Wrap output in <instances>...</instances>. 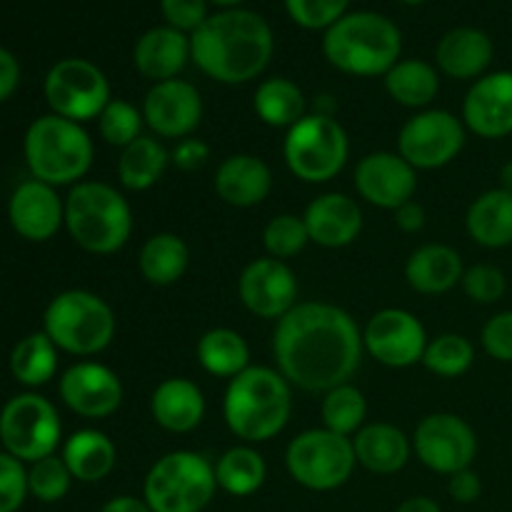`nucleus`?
Here are the masks:
<instances>
[{
    "mask_svg": "<svg viewBox=\"0 0 512 512\" xmlns=\"http://www.w3.org/2000/svg\"><path fill=\"white\" fill-rule=\"evenodd\" d=\"M363 350V333L353 315L330 303H298L273 333L280 375L308 393H328L348 383Z\"/></svg>",
    "mask_w": 512,
    "mask_h": 512,
    "instance_id": "1",
    "label": "nucleus"
},
{
    "mask_svg": "<svg viewBox=\"0 0 512 512\" xmlns=\"http://www.w3.org/2000/svg\"><path fill=\"white\" fill-rule=\"evenodd\" d=\"M275 38L263 15L245 8L220 10L190 35V60L208 78L243 85L258 78L273 58Z\"/></svg>",
    "mask_w": 512,
    "mask_h": 512,
    "instance_id": "2",
    "label": "nucleus"
},
{
    "mask_svg": "<svg viewBox=\"0 0 512 512\" xmlns=\"http://www.w3.org/2000/svg\"><path fill=\"white\" fill-rule=\"evenodd\" d=\"M293 413V390L280 370L250 365L225 388L223 418L245 445L268 443L283 433Z\"/></svg>",
    "mask_w": 512,
    "mask_h": 512,
    "instance_id": "3",
    "label": "nucleus"
},
{
    "mask_svg": "<svg viewBox=\"0 0 512 512\" xmlns=\"http://www.w3.org/2000/svg\"><path fill=\"white\" fill-rule=\"evenodd\" d=\"M323 53L345 75H385L403 53V33L390 18L370 10L345 13L323 35Z\"/></svg>",
    "mask_w": 512,
    "mask_h": 512,
    "instance_id": "4",
    "label": "nucleus"
},
{
    "mask_svg": "<svg viewBox=\"0 0 512 512\" xmlns=\"http://www.w3.org/2000/svg\"><path fill=\"white\" fill-rule=\"evenodd\" d=\"M65 228L85 253L113 255L130 240L133 210L113 185L80 180L65 198Z\"/></svg>",
    "mask_w": 512,
    "mask_h": 512,
    "instance_id": "5",
    "label": "nucleus"
},
{
    "mask_svg": "<svg viewBox=\"0 0 512 512\" xmlns=\"http://www.w3.org/2000/svg\"><path fill=\"white\" fill-rule=\"evenodd\" d=\"M23 150L33 178L53 188L78 185L88 175L95 155L88 130L55 113L30 123Z\"/></svg>",
    "mask_w": 512,
    "mask_h": 512,
    "instance_id": "6",
    "label": "nucleus"
},
{
    "mask_svg": "<svg viewBox=\"0 0 512 512\" xmlns=\"http://www.w3.org/2000/svg\"><path fill=\"white\" fill-rule=\"evenodd\" d=\"M43 333L63 353L98 355L115 338L113 308L90 290H65L45 308Z\"/></svg>",
    "mask_w": 512,
    "mask_h": 512,
    "instance_id": "7",
    "label": "nucleus"
},
{
    "mask_svg": "<svg viewBox=\"0 0 512 512\" xmlns=\"http://www.w3.org/2000/svg\"><path fill=\"white\" fill-rule=\"evenodd\" d=\"M215 490V465L193 450H173L148 470L143 500L153 512H203Z\"/></svg>",
    "mask_w": 512,
    "mask_h": 512,
    "instance_id": "8",
    "label": "nucleus"
},
{
    "mask_svg": "<svg viewBox=\"0 0 512 512\" xmlns=\"http://www.w3.org/2000/svg\"><path fill=\"white\" fill-rule=\"evenodd\" d=\"M348 155V133L333 115L308 113L285 133V165L303 183L318 185L333 180L345 168Z\"/></svg>",
    "mask_w": 512,
    "mask_h": 512,
    "instance_id": "9",
    "label": "nucleus"
},
{
    "mask_svg": "<svg viewBox=\"0 0 512 512\" xmlns=\"http://www.w3.org/2000/svg\"><path fill=\"white\" fill-rule=\"evenodd\" d=\"M355 458L353 438L333 433L328 428H313L290 440L285 450V468L290 478L315 493L343 488L353 475Z\"/></svg>",
    "mask_w": 512,
    "mask_h": 512,
    "instance_id": "10",
    "label": "nucleus"
},
{
    "mask_svg": "<svg viewBox=\"0 0 512 512\" xmlns=\"http://www.w3.org/2000/svg\"><path fill=\"white\" fill-rule=\"evenodd\" d=\"M60 418L48 398L38 393L15 395L0 410V443L5 453L23 463L55 455L60 443Z\"/></svg>",
    "mask_w": 512,
    "mask_h": 512,
    "instance_id": "11",
    "label": "nucleus"
},
{
    "mask_svg": "<svg viewBox=\"0 0 512 512\" xmlns=\"http://www.w3.org/2000/svg\"><path fill=\"white\" fill-rule=\"evenodd\" d=\"M45 100L60 118L88 123L110 103V83L103 70L85 58H63L45 75Z\"/></svg>",
    "mask_w": 512,
    "mask_h": 512,
    "instance_id": "12",
    "label": "nucleus"
},
{
    "mask_svg": "<svg viewBox=\"0 0 512 512\" xmlns=\"http://www.w3.org/2000/svg\"><path fill=\"white\" fill-rule=\"evenodd\" d=\"M463 148L465 123L450 110H420L398 135V153L415 170L445 168Z\"/></svg>",
    "mask_w": 512,
    "mask_h": 512,
    "instance_id": "13",
    "label": "nucleus"
},
{
    "mask_svg": "<svg viewBox=\"0 0 512 512\" xmlns=\"http://www.w3.org/2000/svg\"><path fill=\"white\" fill-rule=\"evenodd\" d=\"M413 450L420 463L440 475L468 470L478 455L475 430L453 413L425 415L413 435Z\"/></svg>",
    "mask_w": 512,
    "mask_h": 512,
    "instance_id": "14",
    "label": "nucleus"
},
{
    "mask_svg": "<svg viewBox=\"0 0 512 512\" xmlns=\"http://www.w3.org/2000/svg\"><path fill=\"white\" fill-rule=\"evenodd\" d=\"M363 348L385 368H410L423 363L428 333L408 310L385 308L378 310L365 325Z\"/></svg>",
    "mask_w": 512,
    "mask_h": 512,
    "instance_id": "15",
    "label": "nucleus"
},
{
    "mask_svg": "<svg viewBox=\"0 0 512 512\" xmlns=\"http://www.w3.org/2000/svg\"><path fill=\"white\" fill-rule=\"evenodd\" d=\"M238 295L245 310L265 320H280L298 305V280L278 258H258L243 268Z\"/></svg>",
    "mask_w": 512,
    "mask_h": 512,
    "instance_id": "16",
    "label": "nucleus"
},
{
    "mask_svg": "<svg viewBox=\"0 0 512 512\" xmlns=\"http://www.w3.org/2000/svg\"><path fill=\"white\" fill-rule=\"evenodd\" d=\"M355 190L365 203L383 210H398L418 190V170L400 153H368L355 168Z\"/></svg>",
    "mask_w": 512,
    "mask_h": 512,
    "instance_id": "17",
    "label": "nucleus"
},
{
    "mask_svg": "<svg viewBox=\"0 0 512 512\" xmlns=\"http://www.w3.org/2000/svg\"><path fill=\"white\" fill-rule=\"evenodd\" d=\"M60 398L75 415L88 420L110 418L123 403V383L108 365L83 360L60 375Z\"/></svg>",
    "mask_w": 512,
    "mask_h": 512,
    "instance_id": "18",
    "label": "nucleus"
},
{
    "mask_svg": "<svg viewBox=\"0 0 512 512\" xmlns=\"http://www.w3.org/2000/svg\"><path fill=\"white\" fill-rule=\"evenodd\" d=\"M143 120L160 138H190L203 120V98L188 80L155 83L143 100Z\"/></svg>",
    "mask_w": 512,
    "mask_h": 512,
    "instance_id": "19",
    "label": "nucleus"
},
{
    "mask_svg": "<svg viewBox=\"0 0 512 512\" xmlns=\"http://www.w3.org/2000/svg\"><path fill=\"white\" fill-rule=\"evenodd\" d=\"M463 123L485 140L512 135V70L485 73L463 100Z\"/></svg>",
    "mask_w": 512,
    "mask_h": 512,
    "instance_id": "20",
    "label": "nucleus"
},
{
    "mask_svg": "<svg viewBox=\"0 0 512 512\" xmlns=\"http://www.w3.org/2000/svg\"><path fill=\"white\" fill-rule=\"evenodd\" d=\"M8 218L20 238L45 243L65 225V200H60L53 185L25 180L10 195Z\"/></svg>",
    "mask_w": 512,
    "mask_h": 512,
    "instance_id": "21",
    "label": "nucleus"
},
{
    "mask_svg": "<svg viewBox=\"0 0 512 512\" xmlns=\"http://www.w3.org/2000/svg\"><path fill=\"white\" fill-rule=\"evenodd\" d=\"M308 225L310 243H318L320 248H345L355 243L363 230V210L353 198L343 193L318 195L303 213Z\"/></svg>",
    "mask_w": 512,
    "mask_h": 512,
    "instance_id": "22",
    "label": "nucleus"
},
{
    "mask_svg": "<svg viewBox=\"0 0 512 512\" xmlns=\"http://www.w3.org/2000/svg\"><path fill=\"white\" fill-rule=\"evenodd\" d=\"M495 45L480 28H453L440 38L435 48V63L440 73L455 80H478L493 63Z\"/></svg>",
    "mask_w": 512,
    "mask_h": 512,
    "instance_id": "23",
    "label": "nucleus"
},
{
    "mask_svg": "<svg viewBox=\"0 0 512 512\" xmlns=\"http://www.w3.org/2000/svg\"><path fill=\"white\" fill-rule=\"evenodd\" d=\"M190 60V35L160 25L145 30L133 48V63L143 78L153 83L178 78Z\"/></svg>",
    "mask_w": 512,
    "mask_h": 512,
    "instance_id": "24",
    "label": "nucleus"
},
{
    "mask_svg": "<svg viewBox=\"0 0 512 512\" xmlns=\"http://www.w3.org/2000/svg\"><path fill=\"white\" fill-rule=\"evenodd\" d=\"M273 190V173L268 163L250 153L228 155L215 173V193L233 208L260 205Z\"/></svg>",
    "mask_w": 512,
    "mask_h": 512,
    "instance_id": "25",
    "label": "nucleus"
},
{
    "mask_svg": "<svg viewBox=\"0 0 512 512\" xmlns=\"http://www.w3.org/2000/svg\"><path fill=\"white\" fill-rule=\"evenodd\" d=\"M150 415L168 433H190L205 418V395L193 380L168 378L150 395Z\"/></svg>",
    "mask_w": 512,
    "mask_h": 512,
    "instance_id": "26",
    "label": "nucleus"
},
{
    "mask_svg": "<svg viewBox=\"0 0 512 512\" xmlns=\"http://www.w3.org/2000/svg\"><path fill=\"white\" fill-rule=\"evenodd\" d=\"M463 258L443 243L420 245L405 263V280L415 293L443 295L463 280Z\"/></svg>",
    "mask_w": 512,
    "mask_h": 512,
    "instance_id": "27",
    "label": "nucleus"
},
{
    "mask_svg": "<svg viewBox=\"0 0 512 512\" xmlns=\"http://www.w3.org/2000/svg\"><path fill=\"white\" fill-rule=\"evenodd\" d=\"M355 458L375 475H393L408 465L413 443L400 428L390 423L363 425L353 435Z\"/></svg>",
    "mask_w": 512,
    "mask_h": 512,
    "instance_id": "28",
    "label": "nucleus"
},
{
    "mask_svg": "<svg viewBox=\"0 0 512 512\" xmlns=\"http://www.w3.org/2000/svg\"><path fill=\"white\" fill-rule=\"evenodd\" d=\"M465 228L470 238L483 248H508L512 245V193L493 188L478 195L465 215Z\"/></svg>",
    "mask_w": 512,
    "mask_h": 512,
    "instance_id": "29",
    "label": "nucleus"
},
{
    "mask_svg": "<svg viewBox=\"0 0 512 512\" xmlns=\"http://www.w3.org/2000/svg\"><path fill=\"white\" fill-rule=\"evenodd\" d=\"M60 458L68 465L73 480L80 483H100L108 478L118 460V450H115L113 440L100 430H78L70 435L63 445V455Z\"/></svg>",
    "mask_w": 512,
    "mask_h": 512,
    "instance_id": "30",
    "label": "nucleus"
},
{
    "mask_svg": "<svg viewBox=\"0 0 512 512\" xmlns=\"http://www.w3.org/2000/svg\"><path fill=\"white\" fill-rule=\"evenodd\" d=\"M190 265V250L180 235L175 233H158L153 238L145 240L138 255L140 275L148 280L150 285H165L178 283L185 275Z\"/></svg>",
    "mask_w": 512,
    "mask_h": 512,
    "instance_id": "31",
    "label": "nucleus"
},
{
    "mask_svg": "<svg viewBox=\"0 0 512 512\" xmlns=\"http://www.w3.org/2000/svg\"><path fill=\"white\" fill-rule=\"evenodd\" d=\"M385 90L395 103L405 108H428L440 93L438 68L418 58L398 60L385 73Z\"/></svg>",
    "mask_w": 512,
    "mask_h": 512,
    "instance_id": "32",
    "label": "nucleus"
},
{
    "mask_svg": "<svg viewBox=\"0 0 512 512\" xmlns=\"http://www.w3.org/2000/svg\"><path fill=\"white\" fill-rule=\"evenodd\" d=\"M168 165L170 153L165 150V145L158 143L155 138L140 135V138L133 140L128 148L120 150L118 180L125 190L143 193V190L153 188V185L163 178Z\"/></svg>",
    "mask_w": 512,
    "mask_h": 512,
    "instance_id": "33",
    "label": "nucleus"
},
{
    "mask_svg": "<svg viewBox=\"0 0 512 512\" xmlns=\"http://www.w3.org/2000/svg\"><path fill=\"white\" fill-rule=\"evenodd\" d=\"M255 115L270 128L290 130L308 115L303 90L290 78H268L258 85L253 98Z\"/></svg>",
    "mask_w": 512,
    "mask_h": 512,
    "instance_id": "34",
    "label": "nucleus"
},
{
    "mask_svg": "<svg viewBox=\"0 0 512 512\" xmlns=\"http://www.w3.org/2000/svg\"><path fill=\"white\" fill-rule=\"evenodd\" d=\"M198 363L205 373L215 378L233 380L243 370L250 368V348L240 333L230 328H213L198 340Z\"/></svg>",
    "mask_w": 512,
    "mask_h": 512,
    "instance_id": "35",
    "label": "nucleus"
},
{
    "mask_svg": "<svg viewBox=\"0 0 512 512\" xmlns=\"http://www.w3.org/2000/svg\"><path fill=\"white\" fill-rule=\"evenodd\" d=\"M265 478H268V465L253 445H235L225 450L215 463L218 488L233 498H248L258 493Z\"/></svg>",
    "mask_w": 512,
    "mask_h": 512,
    "instance_id": "36",
    "label": "nucleus"
},
{
    "mask_svg": "<svg viewBox=\"0 0 512 512\" xmlns=\"http://www.w3.org/2000/svg\"><path fill=\"white\" fill-rule=\"evenodd\" d=\"M58 370V348L45 333H30L10 353V373L25 388H40Z\"/></svg>",
    "mask_w": 512,
    "mask_h": 512,
    "instance_id": "37",
    "label": "nucleus"
},
{
    "mask_svg": "<svg viewBox=\"0 0 512 512\" xmlns=\"http://www.w3.org/2000/svg\"><path fill=\"white\" fill-rule=\"evenodd\" d=\"M320 415H323V428L345 435V438H353L363 428L368 403H365V395L358 388L345 383L325 393Z\"/></svg>",
    "mask_w": 512,
    "mask_h": 512,
    "instance_id": "38",
    "label": "nucleus"
},
{
    "mask_svg": "<svg viewBox=\"0 0 512 512\" xmlns=\"http://www.w3.org/2000/svg\"><path fill=\"white\" fill-rule=\"evenodd\" d=\"M475 363V345L465 335L443 333L428 340L423 365L438 378H460Z\"/></svg>",
    "mask_w": 512,
    "mask_h": 512,
    "instance_id": "39",
    "label": "nucleus"
},
{
    "mask_svg": "<svg viewBox=\"0 0 512 512\" xmlns=\"http://www.w3.org/2000/svg\"><path fill=\"white\" fill-rule=\"evenodd\" d=\"M143 110L135 108L128 100L113 98L98 115V130L103 140L113 148H128L133 140L140 138L143 130Z\"/></svg>",
    "mask_w": 512,
    "mask_h": 512,
    "instance_id": "40",
    "label": "nucleus"
},
{
    "mask_svg": "<svg viewBox=\"0 0 512 512\" xmlns=\"http://www.w3.org/2000/svg\"><path fill=\"white\" fill-rule=\"evenodd\" d=\"M310 243L308 225H305L303 215L283 213L275 215L263 230V245L268 250L270 258L288 260L303 253L305 245Z\"/></svg>",
    "mask_w": 512,
    "mask_h": 512,
    "instance_id": "41",
    "label": "nucleus"
},
{
    "mask_svg": "<svg viewBox=\"0 0 512 512\" xmlns=\"http://www.w3.org/2000/svg\"><path fill=\"white\" fill-rule=\"evenodd\" d=\"M73 475H70L68 465L58 455H48V458L30 463L28 470V490L33 498L40 503H58L68 495Z\"/></svg>",
    "mask_w": 512,
    "mask_h": 512,
    "instance_id": "42",
    "label": "nucleus"
},
{
    "mask_svg": "<svg viewBox=\"0 0 512 512\" xmlns=\"http://www.w3.org/2000/svg\"><path fill=\"white\" fill-rule=\"evenodd\" d=\"M350 0H285L290 20L305 30H328L348 13Z\"/></svg>",
    "mask_w": 512,
    "mask_h": 512,
    "instance_id": "43",
    "label": "nucleus"
},
{
    "mask_svg": "<svg viewBox=\"0 0 512 512\" xmlns=\"http://www.w3.org/2000/svg\"><path fill=\"white\" fill-rule=\"evenodd\" d=\"M460 285H463L465 295L478 305H495L508 293V278H505V273L488 263L473 265V268L465 270Z\"/></svg>",
    "mask_w": 512,
    "mask_h": 512,
    "instance_id": "44",
    "label": "nucleus"
},
{
    "mask_svg": "<svg viewBox=\"0 0 512 512\" xmlns=\"http://www.w3.org/2000/svg\"><path fill=\"white\" fill-rule=\"evenodd\" d=\"M28 470L23 460L0 453V512H15L28 498Z\"/></svg>",
    "mask_w": 512,
    "mask_h": 512,
    "instance_id": "45",
    "label": "nucleus"
},
{
    "mask_svg": "<svg viewBox=\"0 0 512 512\" xmlns=\"http://www.w3.org/2000/svg\"><path fill=\"white\" fill-rule=\"evenodd\" d=\"M165 25L180 30L185 35H193L208 15V0H160Z\"/></svg>",
    "mask_w": 512,
    "mask_h": 512,
    "instance_id": "46",
    "label": "nucleus"
},
{
    "mask_svg": "<svg viewBox=\"0 0 512 512\" xmlns=\"http://www.w3.org/2000/svg\"><path fill=\"white\" fill-rule=\"evenodd\" d=\"M483 350L498 363H512V310L493 315L480 333Z\"/></svg>",
    "mask_w": 512,
    "mask_h": 512,
    "instance_id": "47",
    "label": "nucleus"
},
{
    "mask_svg": "<svg viewBox=\"0 0 512 512\" xmlns=\"http://www.w3.org/2000/svg\"><path fill=\"white\" fill-rule=\"evenodd\" d=\"M210 158L208 143H203L200 138H183L178 140V145L170 153V163L175 165L183 173H193V170H200Z\"/></svg>",
    "mask_w": 512,
    "mask_h": 512,
    "instance_id": "48",
    "label": "nucleus"
},
{
    "mask_svg": "<svg viewBox=\"0 0 512 512\" xmlns=\"http://www.w3.org/2000/svg\"><path fill=\"white\" fill-rule=\"evenodd\" d=\"M448 495L460 505H470L483 495V483L473 470H460L448 478Z\"/></svg>",
    "mask_w": 512,
    "mask_h": 512,
    "instance_id": "49",
    "label": "nucleus"
},
{
    "mask_svg": "<svg viewBox=\"0 0 512 512\" xmlns=\"http://www.w3.org/2000/svg\"><path fill=\"white\" fill-rule=\"evenodd\" d=\"M20 83V65L10 50L0 48V103L10 98L15 93Z\"/></svg>",
    "mask_w": 512,
    "mask_h": 512,
    "instance_id": "50",
    "label": "nucleus"
},
{
    "mask_svg": "<svg viewBox=\"0 0 512 512\" xmlns=\"http://www.w3.org/2000/svg\"><path fill=\"white\" fill-rule=\"evenodd\" d=\"M395 225H398L403 233H420L425 228V208L415 200H408V203L400 205L398 210H393Z\"/></svg>",
    "mask_w": 512,
    "mask_h": 512,
    "instance_id": "51",
    "label": "nucleus"
},
{
    "mask_svg": "<svg viewBox=\"0 0 512 512\" xmlns=\"http://www.w3.org/2000/svg\"><path fill=\"white\" fill-rule=\"evenodd\" d=\"M100 512H153V510L148 508L145 500L133 498V495H120V498L108 500Z\"/></svg>",
    "mask_w": 512,
    "mask_h": 512,
    "instance_id": "52",
    "label": "nucleus"
},
{
    "mask_svg": "<svg viewBox=\"0 0 512 512\" xmlns=\"http://www.w3.org/2000/svg\"><path fill=\"white\" fill-rule=\"evenodd\" d=\"M395 512H443V510H440V505L435 503L433 498L418 495V498H408L405 503H400V508Z\"/></svg>",
    "mask_w": 512,
    "mask_h": 512,
    "instance_id": "53",
    "label": "nucleus"
},
{
    "mask_svg": "<svg viewBox=\"0 0 512 512\" xmlns=\"http://www.w3.org/2000/svg\"><path fill=\"white\" fill-rule=\"evenodd\" d=\"M500 188L512 193V158L500 168Z\"/></svg>",
    "mask_w": 512,
    "mask_h": 512,
    "instance_id": "54",
    "label": "nucleus"
},
{
    "mask_svg": "<svg viewBox=\"0 0 512 512\" xmlns=\"http://www.w3.org/2000/svg\"><path fill=\"white\" fill-rule=\"evenodd\" d=\"M208 3L218 5V8H223V10H230V8H238V5L245 3V0H208Z\"/></svg>",
    "mask_w": 512,
    "mask_h": 512,
    "instance_id": "55",
    "label": "nucleus"
},
{
    "mask_svg": "<svg viewBox=\"0 0 512 512\" xmlns=\"http://www.w3.org/2000/svg\"><path fill=\"white\" fill-rule=\"evenodd\" d=\"M398 3H405V5H420V3H425V0H398Z\"/></svg>",
    "mask_w": 512,
    "mask_h": 512,
    "instance_id": "56",
    "label": "nucleus"
}]
</instances>
